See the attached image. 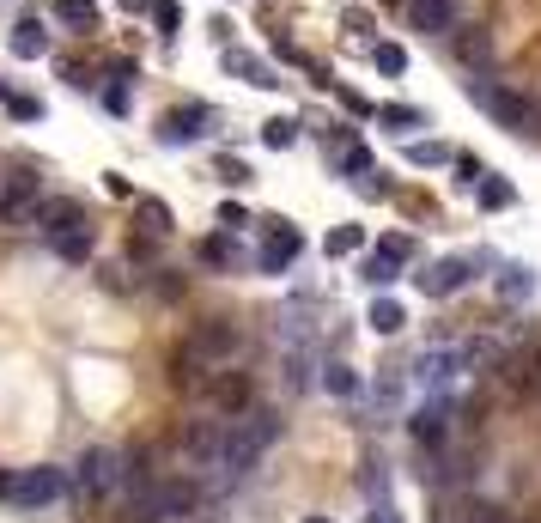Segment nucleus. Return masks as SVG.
<instances>
[{"instance_id": "nucleus-22", "label": "nucleus", "mask_w": 541, "mask_h": 523, "mask_svg": "<svg viewBox=\"0 0 541 523\" xmlns=\"http://www.w3.org/2000/svg\"><path fill=\"white\" fill-rule=\"evenodd\" d=\"M195 256H201L207 268H231V262H238V250H231V238H201V244H195Z\"/></svg>"}, {"instance_id": "nucleus-23", "label": "nucleus", "mask_w": 541, "mask_h": 523, "mask_svg": "<svg viewBox=\"0 0 541 523\" xmlns=\"http://www.w3.org/2000/svg\"><path fill=\"white\" fill-rule=\"evenodd\" d=\"M323 390H329V396H359V371H353V365H329V371H323Z\"/></svg>"}, {"instance_id": "nucleus-21", "label": "nucleus", "mask_w": 541, "mask_h": 523, "mask_svg": "<svg viewBox=\"0 0 541 523\" xmlns=\"http://www.w3.org/2000/svg\"><path fill=\"white\" fill-rule=\"evenodd\" d=\"M444 159H450L444 140H414V146H408V165H420V171H438Z\"/></svg>"}, {"instance_id": "nucleus-14", "label": "nucleus", "mask_w": 541, "mask_h": 523, "mask_svg": "<svg viewBox=\"0 0 541 523\" xmlns=\"http://www.w3.org/2000/svg\"><path fill=\"white\" fill-rule=\"evenodd\" d=\"M43 49H49L43 19H37V13H31V19H19V25H13V55H19V61H37Z\"/></svg>"}, {"instance_id": "nucleus-38", "label": "nucleus", "mask_w": 541, "mask_h": 523, "mask_svg": "<svg viewBox=\"0 0 541 523\" xmlns=\"http://www.w3.org/2000/svg\"><path fill=\"white\" fill-rule=\"evenodd\" d=\"M365 523H402V517H396V505H377V511H371Z\"/></svg>"}, {"instance_id": "nucleus-16", "label": "nucleus", "mask_w": 541, "mask_h": 523, "mask_svg": "<svg viewBox=\"0 0 541 523\" xmlns=\"http://www.w3.org/2000/svg\"><path fill=\"white\" fill-rule=\"evenodd\" d=\"M55 19L61 25H73V31H98V0H55Z\"/></svg>"}, {"instance_id": "nucleus-24", "label": "nucleus", "mask_w": 541, "mask_h": 523, "mask_svg": "<svg viewBox=\"0 0 541 523\" xmlns=\"http://www.w3.org/2000/svg\"><path fill=\"white\" fill-rule=\"evenodd\" d=\"M152 25H159V37H177L183 31V7L177 0H152Z\"/></svg>"}, {"instance_id": "nucleus-26", "label": "nucleus", "mask_w": 541, "mask_h": 523, "mask_svg": "<svg viewBox=\"0 0 541 523\" xmlns=\"http://www.w3.org/2000/svg\"><path fill=\"white\" fill-rule=\"evenodd\" d=\"M262 140H268V146H274V153H286V146H292V140H298V122H292V116H274V122H268V128H262Z\"/></svg>"}, {"instance_id": "nucleus-2", "label": "nucleus", "mask_w": 541, "mask_h": 523, "mask_svg": "<svg viewBox=\"0 0 541 523\" xmlns=\"http://www.w3.org/2000/svg\"><path fill=\"white\" fill-rule=\"evenodd\" d=\"M183 353H189V359H201V365H213V371H225L231 359H244V329L231 323V317H207V323H195V329H189Z\"/></svg>"}, {"instance_id": "nucleus-39", "label": "nucleus", "mask_w": 541, "mask_h": 523, "mask_svg": "<svg viewBox=\"0 0 541 523\" xmlns=\"http://www.w3.org/2000/svg\"><path fill=\"white\" fill-rule=\"evenodd\" d=\"M0 499H13V469H0Z\"/></svg>"}, {"instance_id": "nucleus-32", "label": "nucleus", "mask_w": 541, "mask_h": 523, "mask_svg": "<svg viewBox=\"0 0 541 523\" xmlns=\"http://www.w3.org/2000/svg\"><path fill=\"white\" fill-rule=\"evenodd\" d=\"M104 110H110V116H128V80H110V92H104Z\"/></svg>"}, {"instance_id": "nucleus-34", "label": "nucleus", "mask_w": 541, "mask_h": 523, "mask_svg": "<svg viewBox=\"0 0 541 523\" xmlns=\"http://www.w3.org/2000/svg\"><path fill=\"white\" fill-rule=\"evenodd\" d=\"M219 177H225V183H231V189H238V183H250V177H256V171H250V165H244V159H219Z\"/></svg>"}, {"instance_id": "nucleus-33", "label": "nucleus", "mask_w": 541, "mask_h": 523, "mask_svg": "<svg viewBox=\"0 0 541 523\" xmlns=\"http://www.w3.org/2000/svg\"><path fill=\"white\" fill-rule=\"evenodd\" d=\"M481 207H511V183H481Z\"/></svg>"}, {"instance_id": "nucleus-4", "label": "nucleus", "mask_w": 541, "mask_h": 523, "mask_svg": "<svg viewBox=\"0 0 541 523\" xmlns=\"http://www.w3.org/2000/svg\"><path fill=\"white\" fill-rule=\"evenodd\" d=\"M37 219H43V201H37V177H13L7 189H0V226L25 232V226H37Z\"/></svg>"}, {"instance_id": "nucleus-36", "label": "nucleus", "mask_w": 541, "mask_h": 523, "mask_svg": "<svg viewBox=\"0 0 541 523\" xmlns=\"http://www.w3.org/2000/svg\"><path fill=\"white\" fill-rule=\"evenodd\" d=\"M341 25H347V31H359V37H371V13H365V7H347V13H341Z\"/></svg>"}, {"instance_id": "nucleus-6", "label": "nucleus", "mask_w": 541, "mask_h": 523, "mask_svg": "<svg viewBox=\"0 0 541 523\" xmlns=\"http://www.w3.org/2000/svg\"><path fill=\"white\" fill-rule=\"evenodd\" d=\"M67 493L61 469H13V499L7 505H55Z\"/></svg>"}, {"instance_id": "nucleus-5", "label": "nucleus", "mask_w": 541, "mask_h": 523, "mask_svg": "<svg viewBox=\"0 0 541 523\" xmlns=\"http://www.w3.org/2000/svg\"><path fill=\"white\" fill-rule=\"evenodd\" d=\"M207 402L231 420V414H244V408H256V384H250V371H213V384H207Z\"/></svg>"}, {"instance_id": "nucleus-25", "label": "nucleus", "mask_w": 541, "mask_h": 523, "mask_svg": "<svg viewBox=\"0 0 541 523\" xmlns=\"http://www.w3.org/2000/svg\"><path fill=\"white\" fill-rule=\"evenodd\" d=\"M377 122H390V128H420V122H426V110H414V104H383V110H377Z\"/></svg>"}, {"instance_id": "nucleus-7", "label": "nucleus", "mask_w": 541, "mask_h": 523, "mask_svg": "<svg viewBox=\"0 0 541 523\" xmlns=\"http://www.w3.org/2000/svg\"><path fill=\"white\" fill-rule=\"evenodd\" d=\"M499 378H505V390L511 396H541V341L535 347H517L511 359H499Z\"/></svg>"}, {"instance_id": "nucleus-27", "label": "nucleus", "mask_w": 541, "mask_h": 523, "mask_svg": "<svg viewBox=\"0 0 541 523\" xmlns=\"http://www.w3.org/2000/svg\"><path fill=\"white\" fill-rule=\"evenodd\" d=\"M359 244H365V232H359V226H335V232H329V244H323V250H329V256H353V250H359Z\"/></svg>"}, {"instance_id": "nucleus-35", "label": "nucleus", "mask_w": 541, "mask_h": 523, "mask_svg": "<svg viewBox=\"0 0 541 523\" xmlns=\"http://www.w3.org/2000/svg\"><path fill=\"white\" fill-rule=\"evenodd\" d=\"M219 226H225V232H244V226H250V213L225 201V207H219Z\"/></svg>"}, {"instance_id": "nucleus-37", "label": "nucleus", "mask_w": 541, "mask_h": 523, "mask_svg": "<svg viewBox=\"0 0 541 523\" xmlns=\"http://www.w3.org/2000/svg\"><path fill=\"white\" fill-rule=\"evenodd\" d=\"M347 171H353V177L371 171V153H365V146H347Z\"/></svg>"}, {"instance_id": "nucleus-8", "label": "nucleus", "mask_w": 541, "mask_h": 523, "mask_svg": "<svg viewBox=\"0 0 541 523\" xmlns=\"http://www.w3.org/2000/svg\"><path fill=\"white\" fill-rule=\"evenodd\" d=\"M262 226H268V244H262V274H280V268H292L298 262V250H304V238L286 226V219H262Z\"/></svg>"}, {"instance_id": "nucleus-3", "label": "nucleus", "mask_w": 541, "mask_h": 523, "mask_svg": "<svg viewBox=\"0 0 541 523\" xmlns=\"http://www.w3.org/2000/svg\"><path fill=\"white\" fill-rule=\"evenodd\" d=\"M469 98H475L499 128H511V134H535V128H541V110H535L523 92H511V86H469Z\"/></svg>"}, {"instance_id": "nucleus-17", "label": "nucleus", "mask_w": 541, "mask_h": 523, "mask_svg": "<svg viewBox=\"0 0 541 523\" xmlns=\"http://www.w3.org/2000/svg\"><path fill=\"white\" fill-rule=\"evenodd\" d=\"M61 262H92V226H73V232H55L49 238Z\"/></svg>"}, {"instance_id": "nucleus-13", "label": "nucleus", "mask_w": 541, "mask_h": 523, "mask_svg": "<svg viewBox=\"0 0 541 523\" xmlns=\"http://www.w3.org/2000/svg\"><path fill=\"white\" fill-rule=\"evenodd\" d=\"M420 286H426L432 298H450V292L469 286V262H432V268L420 274Z\"/></svg>"}, {"instance_id": "nucleus-10", "label": "nucleus", "mask_w": 541, "mask_h": 523, "mask_svg": "<svg viewBox=\"0 0 541 523\" xmlns=\"http://www.w3.org/2000/svg\"><path fill=\"white\" fill-rule=\"evenodd\" d=\"M201 122H213V110H201V104H183V110H165V116H159V140H165V146H183V140H201V134H207Z\"/></svg>"}, {"instance_id": "nucleus-40", "label": "nucleus", "mask_w": 541, "mask_h": 523, "mask_svg": "<svg viewBox=\"0 0 541 523\" xmlns=\"http://www.w3.org/2000/svg\"><path fill=\"white\" fill-rule=\"evenodd\" d=\"M122 7H152V0H122Z\"/></svg>"}, {"instance_id": "nucleus-11", "label": "nucleus", "mask_w": 541, "mask_h": 523, "mask_svg": "<svg viewBox=\"0 0 541 523\" xmlns=\"http://www.w3.org/2000/svg\"><path fill=\"white\" fill-rule=\"evenodd\" d=\"M37 226L55 238V232H73V226H92V219H86V201L55 195V201H43V219H37Z\"/></svg>"}, {"instance_id": "nucleus-28", "label": "nucleus", "mask_w": 541, "mask_h": 523, "mask_svg": "<svg viewBox=\"0 0 541 523\" xmlns=\"http://www.w3.org/2000/svg\"><path fill=\"white\" fill-rule=\"evenodd\" d=\"M371 61H377V73H402V67H408V49H402V43H377Z\"/></svg>"}, {"instance_id": "nucleus-12", "label": "nucleus", "mask_w": 541, "mask_h": 523, "mask_svg": "<svg viewBox=\"0 0 541 523\" xmlns=\"http://www.w3.org/2000/svg\"><path fill=\"white\" fill-rule=\"evenodd\" d=\"M444 43H450V55H456L462 67H487V49H493L481 25H456V31H450Z\"/></svg>"}, {"instance_id": "nucleus-18", "label": "nucleus", "mask_w": 541, "mask_h": 523, "mask_svg": "<svg viewBox=\"0 0 541 523\" xmlns=\"http://www.w3.org/2000/svg\"><path fill=\"white\" fill-rule=\"evenodd\" d=\"M414 438L420 444H444L450 438V408H420L414 414Z\"/></svg>"}, {"instance_id": "nucleus-20", "label": "nucleus", "mask_w": 541, "mask_h": 523, "mask_svg": "<svg viewBox=\"0 0 541 523\" xmlns=\"http://www.w3.org/2000/svg\"><path fill=\"white\" fill-rule=\"evenodd\" d=\"M402 323H408V311L396 305V298H377V305H371V329H377V335H396Z\"/></svg>"}, {"instance_id": "nucleus-1", "label": "nucleus", "mask_w": 541, "mask_h": 523, "mask_svg": "<svg viewBox=\"0 0 541 523\" xmlns=\"http://www.w3.org/2000/svg\"><path fill=\"white\" fill-rule=\"evenodd\" d=\"M73 487L80 499H110V493H128V457L110 451V444H92V451L73 463Z\"/></svg>"}, {"instance_id": "nucleus-41", "label": "nucleus", "mask_w": 541, "mask_h": 523, "mask_svg": "<svg viewBox=\"0 0 541 523\" xmlns=\"http://www.w3.org/2000/svg\"><path fill=\"white\" fill-rule=\"evenodd\" d=\"M304 523H329V517H304Z\"/></svg>"}, {"instance_id": "nucleus-15", "label": "nucleus", "mask_w": 541, "mask_h": 523, "mask_svg": "<svg viewBox=\"0 0 541 523\" xmlns=\"http://www.w3.org/2000/svg\"><path fill=\"white\" fill-rule=\"evenodd\" d=\"M225 67H231V73H244V80H250V86H262V92H268V86H280V80H274V67H268V61H256V55H244V49H225Z\"/></svg>"}, {"instance_id": "nucleus-30", "label": "nucleus", "mask_w": 541, "mask_h": 523, "mask_svg": "<svg viewBox=\"0 0 541 523\" xmlns=\"http://www.w3.org/2000/svg\"><path fill=\"white\" fill-rule=\"evenodd\" d=\"M7 110H13L19 122H37V116H43V104H37V98H25V92H7Z\"/></svg>"}, {"instance_id": "nucleus-19", "label": "nucleus", "mask_w": 541, "mask_h": 523, "mask_svg": "<svg viewBox=\"0 0 541 523\" xmlns=\"http://www.w3.org/2000/svg\"><path fill=\"white\" fill-rule=\"evenodd\" d=\"M140 226H146L152 238H165V232H171V207H165L159 195H140Z\"/></svg>"}, {"instance_id": "nucleus-9", "label": "nucleus", "mask_w": 541, "mask_h": 523, "mask_svg": "<svg viewBox=\"0 0 541 523\" xmlns=\"http://www.w3.org/2000/svg\"><path fill=\"white\" fill-rule=\"evenodd\" d=\"M408 19H414V31H426V37H450V31L462 25L456 0H408Z\"/></svg>"}, {"instance_id": "nucleus-31", "label": "nucleus", "mask_w": 541, "mask_h": 523, "mask_svg": "<svg viewBox=\"0 0 541 523\" xmlns=\"http://www.w3.org/2000/svg\"><path fill=\"white\" fill-rule=\"evenodd\" d=\"M359 274H365L371 286H383V280H396V262H390V256H371V262H365Z\"/></svg>"}, {"instance_id": "nucleus-29", "label": "nucleus", "mask_w": 541, "mask_h": 523, "mask_svg": "<svg viewBox=\"0 0 541 523\" xmlns=\"http://www.w3.org/2000/svg\"><path fill=\"white\" fill-rule=\"evenodd\" d=\"M377 256H390V262L402 268V262H414V238H408V232H390V238L377 244Z\"/></svg>"}]
</instances>
